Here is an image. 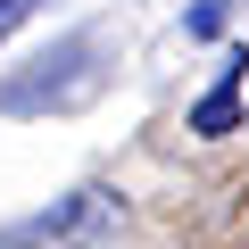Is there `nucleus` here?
Wrapping results in <instances>:
<instances>
[{"instance_id": "nucleus-1", "label": "nucleus", "mask_w": 249, "mask_h": 249, "mask_svg": "<svg viewBox=\"0 0 249 249\" xmlns=\"http://www.w3.org/2000/svg\"><path fill=\"white\" fill-rule=\"evenodd\" d=\"M108 75H100V34H67V42H50L42 58H25L9 83H0V108L9 116H42V108H83L91 91H100Z\"/></svg>"}, {"instance_id": "nucleus-2", "label": "nucleus", "mask_w": 249, "mask_h": 249, "mask_svg": "<svg viewBox=\"0 0 249 249\" xmlns=\"http://www.w3.org/2000/svg\"><path fill=\"white\" fill-rule=\"evenodd\" d=\"M241 75H249V58L232 50V58H224V75H216V91L191 108V133H208V142H216V133H232V124H241Z\"/></svg>"}, {"instance_id": "nucleus-3", "label": "nucleus", "mask_w": 249, "mask_h": 249, "mask_svg": "<svg viewBox=\"0 0 249 249\" xmlns=\"http://www.w3.org/2000/svg\"><path fill=\"white\" fill-rule=\"evenodd\" d=\"M224 17H232V0H199V9H191V34H224Z\"/></svg>"}, {"instance_id": "nucleus-4", "label": "nucleus", "mask_w": 249, "mask_h": 249, "mask_svg": "<svg viewBox=\"0 0 249 249\" xmlns=\"http://www.w3.org/2000/svg\"><path fill=\"white\" fill-rule=\"evenodd\" d=\"M34 9H42V0H0V42H9V34H17V25H25Z\"/></svg>"}]
</instances>
